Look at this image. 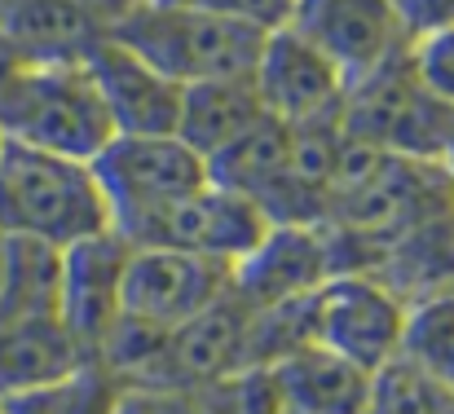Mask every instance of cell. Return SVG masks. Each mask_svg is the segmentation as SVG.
Listing matches in <instances>:
<instances>
[{
  "label": "cell",
  "instance_id": "cell-5",
  "mask_svg": "<svg viewBox=\"0 0 454 414\" xmlns=\"http://www.w3.org/2000/svg\"><path fill=\"white\" fill-rule=\"evenodd\" d=\"M304 317H309V344L375 375L393 357H402L411 300L371 269H344L309 295Z\"/></svg>",
  "mask_w": 454,
  "mask_h": 414
},
{
  "label": "cell",
  "instance_id": "cell-19",
  "mask_svg": "<svg viewBox=\"0 0 454 414\" xmlns=\"http://www.w3.org/2000/svg\"><path fill=\"white\" fill-rule=\"evenodd\" d=\"M366 414H454V384L428 375L411 357H393L371 375Z\"/></svg>",
  "mask_w": 454,
  "mask_h": 414
},
{
  "label": "cell",
  "instance_id": "cell-24",
  "mask_svg": "<svg viewBox=\"0 0 454 414\" xmlns=\"http://www.w3.org/2000/svg\"><path fill=\"white\" fill-rule=\"evenodd\" d=\"M393 4H397V13L406 18V27H411L415 35L454 22V0H393Z\"/></svg>",
  "mask_w": 454,
  "mask_h": 414
},
{
  "label": "cell",
  "instance_id": "cell-4",
  "mask_svg": "<svg viewBox=\"0 0 454 414\" xmlns=\"http://www.w3.org/2000/svg\"><path fill=\"white\" fill-rule=\"evenodd\" d=\"M344 137L371 145L388 159L446 163L454 145V111L437 102L411 66V53L388 62L384 71L348 84L340 111Z\"/></svg>",
  "mask_w": 454,
  "mask_h": 414
},
{
  "label": "cell",
  "instance_id": "cell-23",
  "mask_svg": "<svg viewBox=\"0 0 454 414\" xmlns=\"http://www.w3.org/2000/svg\"><path fill=\"white\" fill-rule=\"evenodd\" d=\"M111 414H185V397L168 388H146V384H124Z\"/></svg>",
  "mask_w": 454,
  "mask_h": 414
},
{
  "label": "cell",
  "instance_id": "cell-27",
  "mask_svg": "<svg viewBox=\"0 0 454 414\" xmlns=\"http://www.w3.org/2000/svg\"><path fill=\"white\" fill-rule=\"evenodd\" d=\"M446 168H450V181H454V145H450V154H446Z\"/></svg>",
  "mask_w": 454,
  "mask_h": 414
},
{
  "label": "cell",
  "instance_id": "cell-21",
  "mask_svg": "<svg viewBox=\"0 0 454 414\" xmlns=\"http://www.w3.org/2000/svg\"><path fill=\"white\" fill-rule=\"evenodd\" d=\"M411 66H415V75L424 80V89L454 111V22L415 35V44H411Z\"/></svg>",
  "mask_w": 454,
  "mask_h": 414
},
{
  "label": "cell",
  "instance_id": "cell-3",
  "mask_svg": "<svg viewBox=\"0 0 454 414\" xmlns=\"http://www.w3.org/2000/svg\"><path fill=\"white\" fill-rule=\"evenodd\" d=\"M0 137L93 163L115 124L102 106V93L89 66H18V75L0 89Z\"/></svg>",
  "mask_w": 454,
  "mask_h": 414
},
{
  "label": "cell",
  "instance_id": "cell-14",
  "mask_svg": "<svg viewBox=\"0 0 454 414\" xmlns=\"http://www.w3.org/2000/svg\"><path fill=\"white\" fill-rule=\"evenodd\" d=\"M89 362L62 313H0V402L58 384Z\"/></svg>",
  "mask_w": 454,
  "mask_h": 414
},
{
  "label": "cell",
  "instance_id": "cell-20",
  "mask_svg": "<svg viewBox=\"0 0 454 414\" xmlns=\"http://www.w3.org/2000/svg\"><path fill=\"white\" fill-rule=\"evenodd\" d=\"M402 357H411L428 375L454 384V286L450 291H433V295L411 304Z\"/></svg>",
  "mask_w": 454,
  "mask_h": 414
},
{
  "label": "cell",
  "instance_id": "cell-13",
  "mask_svg": "<svg viewBox=\"0 0 454 414\" xmlns=\"http://www.w3.org/2000/svg\"><path fill=\"white\" fill-rule=\"evenodd\" d=\"M89 75L102 93V106L124 137H168L181 120V84L154 71L146 58H137L129 44H120L111 31L89 53Z\"/></svg>",
  "mask_w": 454,
  "mask_h": 414
},
{
  "label": "cell",
  "instance_id": "cell-25",
  "mask_svg": "<svg viewBox=\"0 0 454 414\" xmlns=\"http://www.w3.org/2000/svg\"><path fill=\"white\" fill-rule=\"evenodd\" d=\"M75 4H84V9H89L93 18H102L106 27H115V22H120L133 4H142V0H75Z\"/></svg>",
  "mask_w": 454,
  "mask_h": 414
},
{
  "label": "cell",
  "instance_id": "cell-11",
  "mask_svg": "<svg viewBox=\"0 0 454 414\" xmlns=\"http://www.w3.org/2000/svg\"><path fill=\"white\" fill-rule=\"evenodd\" d=\"M331 274H340V247L326 225H270L234 265V291L252 309H283L309 300Z\"/></svg>",
  "mask_w": 454,
  "mask_h": 414
},
{
  "label": "cell",
  "instance_id": "cell-17",
  "mask_svg": "<svg viewBox=\"0 0 454 414\" xmlns=\"http://www.w3.org/2000/svg\"><path fill=\"white\" fill-rule=\"evenodd\" d=\"M265 120L270 115L261 106V93H256L252 75L247 80H207V84H190L181 93L176 137L212 163L216 154H225L234 141H243Z\"/></svg>",
  "mask_w": 454,
  "mask_h": 414
},
{
  "label": "cell",
  "instance_id": "cell-9",
  "mask_svg": "<svg viewBox=\"0 0 454 414\" xmlns=\"http://www.w3.org/2000/svg\"><path fill=\"white\" fill-rule=\"evenodd\" d=\"M252 84L261 106L283 129H331L344 111V75L304 40L296 27H278L265 35Z\"/></svg>",
  "mask_w": 454,
  "mask_h": 414
},
{
  "label": "cell",
  "instance_id": "cell-1",
  "mask_svg": "<svg viewBox=\"0 0 454 414\" xmlns=\"http://www.w3.org/2000/svg\"><path fill=\"white\" fill-rule=\"evenodd\" d=\"M106 230L115 225L93 163L18 141L0 145V238H31L67 252Z\"/></svg>",
  "mask_w": 454,
  "mask_h": 414
},
{
  "label": "cell",
  "instance_id": "cell-6",
  "mask_svg": "<svg viewBox=\"0 0 454 414\" xmlns=\"http://www.w3.org/2000/svg\"><path fill=\"white\" fill-rule=\"evenodd\" d=\"M98 185L111 207V225L124 230L159 207L203 190L212 181V168L199 150H190L176 133L168 137H115L93 159Z\"/></svg>",
  "mask_w": 454,
  "mask_h": 414
},
{
  "label": "cell",
  "instance_id": "cell-12",
  "mask_svg": "<svg viewBox=\"0 0 454 414\" xmlns=\"http://www.w3.org/2000/svg\"><path fill=\"white\" fill-rule=\"evenodd\" d=\"M133 243L120 230L93 234L62 252V322L98 362L115 322L124 317V274Z\"/></svg>",
  "mask_w": 454,
  "mask_h": 414
},
{
  "label": "cell",
  "instance_id": "cell-26",
  "mask_svg": "<svg viewBox=\"0 0 454 414\" xmlns=\"http://www.w3.org/2000/svg\"><path fill=\"white\" fill-rule=\"evenodd\" d=\"M18 66H27V62L13 53V44H9V40H4V31H0V89L18 75Z\"/></svg>",
  "mask_w": 454,
  "mask_h": 414
},
{
  "label": "cell",
  "instance_id": "cell-8",
  "mask_svg": "<svg viewBox=\"0 0 454 414\" xmlns=\"http://www.w3.org/2000/svg\"><path fill=\"white\" fill-rule=\"evenodd\" d=\"M292 27L344 75V84L384 71L415 44V31L393 0H301Z\"/></svg>",
  "mask_w": 454,
  "mask_h": 414
},
{
  "label": "cell",
  "instance_id": "cell-2",
  "mask_svg": "<svg viewBox=\"0 0 454 414\" xmlns=\"http://www.w3.org/2000/svg\"><path fill=\"white\" fill-rule=\"evenodd\" d=\"M106 31L181 89L207 80H247L265 44L261 31L185 0H142Z\"/></svg>",
  "mask_w": 454,
  "mask_h": 414
},
{
  "label": "cell",
  "instance_id": "cell-28",
  "mask_svg": "<svg viewBox=\"0 0 454 414\" xmlns=\"http://www.w3.org/2000/svg\"><path fill=\"white\" fill-rule=\"evenodd\" d=\"M0 247H4V238H0Z\"/></svg>",
  "mask_w": 454,
  "mask_h": 414
},
{
  "label": "cell",
  "instance_id": "cell-22",
  "mask_svg": "<svg viewBox=\"0 0 454 414\" xmlns=\"http://www.w3.org/2000/svg\"><path fill=\"white\" fill-rule=\"evenodd\" d=\"M185 4L207 9V13H221L230 22H243V27L261 31V35H270L278 27H292V18L301 9V0H185Z\"/></svg>",
  "mask_w": 454,
  "mask_h": 414
},
{
  "label": "cell",
  "instance_id": "cell-30",
  "mask_svg": "<svg viewBox=\"0 0 454 414\" xmlns=\"http://www.w3.org/2000/svg\"><path fill=\"white\" fill-rule=\"evenodd\" d=\"M0 414H4V406H0Z\"/></svg>",
  "mask_w": 454,
  "mask_h": 414
},
{
  "label": "cell",
  "instance_id": "cell-7",
  "mask_svg": "<svg viewBox=\"0 0 454 414\" xmlns=\"http://www.w3.org/2000/svg\"><path fill=\"white\" fill-rule=\"evenodd\" d=\"M270 225L274 221L252 199L207 181L203 190H194V194L159 207L151 216L124 225L120 234L133 247H163V252H185V256L239 265L270 234Z\"/></svg>",
  "mask_w": 454,
  "mask_h": 414
},
{
  "label": "cell",
  "instance_id": "cell-10",
  "mask_svg": "<svg viewBox=\"0 0 454 414\" xmlns=\"http://www.w3.org/2000/svg\"><path fill=\"white\" fill-rule=\"evenodd\" d=\"M230 291H234V265L163 247H133L124 274V317L154 331H176L199 313H207Z\"/></svg>",
  "mask_w": 454,
  "mask_h": 414
},
{
  "label": "cell",
  "instance_id": "cell-15",
  "mask_svg": "<svg viewBox=\"0 0 454 414\" xmlns=\"http://www.w3.org/2000/svg\"><path fill=\"white\" fill-rule=\"evenodd\" d=\"M0 31L27 66H80L106 22L75 0H0Z\"/></svg>",
  "mask_w": 454,
  "mask_h": 414
},
{
  "label": "cell",
  "instance_id": "cell-16",
  "mask_svg": "<svg viewBox=\"0 0 454 414\" xmlns=\"http://www.w3.org/2000/svg\"><path fill=\"white\" fill-rule=\"evenodd\" d=\"M270 371L287 414H366L371 406V375L317 344L270 362Z\"/></svg>",
  "mask_w": 454,
  "mask_h": 414
},
{
  "label": "cell",
  "instance_id": "cell-29",
  "mask_svg": "<svg viewBox=\"0 0 454 414\" xmlns=\"http://www.w3.org/2000/svg\"><path fill=\"white\" fill-rule=\"evenodd\" d=\"M0 145H4V137H0Z\"/></svg>",
  "mask_w": 454,
  "mask_h": 414
},
{
  "label": "cell",
  "instance_id": "cell-18",
  "mask_svg": "<svg viewBox=\"0 0 454 414\" xmlns=\"http://www.w3.org/2000/svg\"><path fill=\"white\" fill-rule=\"evenodd\" d=\"M120 388L124 384L106 366L89 362L75 375H67L58 384H44L35 393H22L13 402H0V406H4V414H111Z\"/></svg>",
  "mask_w": 454,
  "mask_h": 414
}]
</instances>
